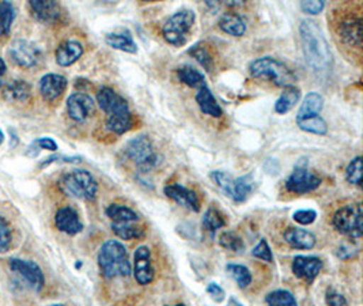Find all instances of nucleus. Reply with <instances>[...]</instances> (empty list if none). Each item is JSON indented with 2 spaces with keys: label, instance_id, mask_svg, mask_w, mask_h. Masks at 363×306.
Returning a JSON list of instances; mask_svg holds the SVG:
<instances>
[{
  "label": "nucleus",
  "instance_id": "obj_1",
  "mask_svg": "<svg viewBox=\"0 0 363 306\" xmlns=\"http://www.w3.org/2000/svg\"><path fill=\"white\" fill-rule=\"evenodd\" d=\"M299 37L303 56L308 65L315 72H325L332 67L330 44L313 19H302L299 23Z\"/></svg>",
  "mask_w": 363,
  "mask_h": 306
},
{
  "label": "nucleus",
  "instance_id": "obj_2",
  "mask_svg": "<svg viewBox=\"0 0 363 306\" xmlns=\"http://www.w3.org/2000/svg\"><path fill=\"white\" fill-rule=\"evenodd\" d=\"M99 106L106 114V129L123 135L133 129V114L125 98L117 94L112 87H101L97 93Z\"/></svg>",
  "mask_w": 363,
  "mask_h": 306
},
{
  "label": "nucleus",
  "instance_id": "obj_3",
  "mask_svg": "<svg viewBox=\"0 0 363 306\" xmlns=\"http://www.w3.org/2000/svg\"><path fill=\"white\" fill-rule=\"evenodd\" d=\"M99 270L105 278L128 276L133 271L127 249L120 241L108 240L99 252Z\"/></svg>",
  "mask_w": 363,
  "mask_h": 306
},
{
  "label": "nucleus",
  "instance_id": "obj_4",
  "mask_svg": "<svg viewBox=\"0 0 363 306\" xmlns=\"http://www.w3.org/2000/svg\"><path fill=\"white\" fill-rule=\"evenodd\" d=\"M249 72L253 78L267 80L281 87L294 86L297 82V75L289 65L271 56L255 59L249 65Z\"/></svg>",
  "mask_w": 363,
  "mask_h": 306
},
{
  "label": "nucleus",
  "instance_id": "obj_5",
  "mask_svg": "<svg viewBox=\"0 0 363 306\" xmlns=\"http://www.w3.org/2000/svg\"><path fill=\"white\" fill-rule=\"evenodd\" d=\"M195 21L196 16L192 10H180L167 18L162 26V35L166 43L177 48L184 47L191 37Z\"/></svg>",
  "mask_w": 363,
  "mask_h": 306
},
{
  "label": "nucleus",
  "instance_id": "obj_6",
  "mask_svg": "<svg viewBox=\"0 0 363 306\" xmlns=\"http://www.w3.org/2000/svg\"><path fill=\"white\" fill-rule=\"evenodd\" d=\"M59 187L63 194L77 199L93 200L99 191V184L91 173L82 169L66 173L59 181Z\"/></svg>",
  "mask_w": 363,
  "mask_h": 306
},
{
  "label": "nucleus",
  "instance_id": "obj_7",
  "mask_svg": "<svg viewBox=\"0 0 363 306\" xmlns=\"http://www.w3.org/2000/svg\"><path fill=\"white\" fill-rule=\"evenodd\" d=\"M124 155L143 173L152 170L160 163V155L154 151L151 141L146 135L131 139L124 147Z\"/></svg>",
  "mask_w": 363,
  "mask_h": 306
},
{
  "label": "nucleus",
  "instance_id": "obj_8",
  "mask_svg": "<svg viewBox=\"0 0 363 306\" xmlns=\"http://www.w3.org/2000/svg\"><path fill=\"white\" fill-rule=\"evenodd\" d=\"M210 177L219 187V190L223 194L228 195L234 202H244L255 187L252 175L240 178H231L230 175L225 172L214 170L210 173Z\"/></svg>",
  "mask_w": 363,
  "mask_h": 306
},
{
  "label": "nucleus",
  "instance_id": "obj_9",
  "mask_svg": "<svg viewBox=\"0 0 363 306\" xmlns=\"http://www.w3.org/2000/svg\"><path fill=\"white\" fill-rule=\"evenodd\" d=\"M333 226L350 239H359L363 234V215L361 203L348 204L333 215Z\"/></svg>",
  "mask_w": 363,
  "mask_h": 306
},
{
  "label": "nucleus",
  "instance_id": "obj_10",
  "mask_svg": "<svg viewBox=\"0 0 363 306\" xmlns=\"http://www.w3.org/2000/svg\"><path fill=\"white\" fill-rule=\"evenodd\" d=\"M321 184V178L306 168H296L294 172L287 177L284 185L291 194H309L317 190Z\"/></svg>",
  "mask_w": 363,
  "mask_h": 306
},
{
  "label": "nucleus",
  "instance_id": "obj_11",
  "mask_svg": "<svg viewBox=\"0 0 363 306\" xmlns=\"http://www.w3.org/2000/svg\"><path fill=\"white\" fill-rule=\"evenodd\" d=\"M10 270L25 279V282L35 291H40L45 285V278L41 268L29 260L22 258H11L10 260Z\"/></svg>",
  "mask_w": 363,
  "mask_h": 306
},
{
  "label": "nucleus",
  "instance_id": "obj_12",
  "mask_svg": "<svg viewBox=\"0 0 363 306\" xmlns=\"http://www.w3.org/2000/svg\"><path fill=\"white\" fill-rule=\"evenodd\" d=\"M9 53H10V58L13 59V62L23 68L34 67L40 62V58H41L40 49L28 40L14 41L9 49Z\"/></svg>",
  "mask_w": 363,
  "mask_h": 306
},
{
  "label": "nucleus",
  "instance_id": "obj_13",
  "mask_svg": "<svg viewBox=\"0 0 363 306\" xmlns=\"http://www.w3.org/2000/svg\"><path fill=\"white\" fill-rule=\"evenodd\" d=\"M96 111L94 99L89 94L78 92L71 94L67 99V112L68 116L78 123L86 121L89 117H91Z\"/></svg>",
  "mask_w": 363,
  "mask_h": 306
},
{
  "label": "nucleus",
  "instance_id": "obj_14",
  "mask_svg": "<svg viewBox=\"0 0 363 306\" xmlns=\"http://www.w3.org/2000/svg\"><path fill=\"white\" fill-rule=\"evenodd\" d=\"M133 276L139 285H149L152 282L155 271L151 263V253L146 245L139 246L133 253Z\"/></svg>",
  "mask_w": 363,
  "mask_h": 306
},
{
  "label": "nucleus",
  "instance_id": "obj_15",
  "mask_svg": "<svg viewBox=\"0 0 363 306\" xmlns=\"http://www.w3.org/2000/svg\"><path fill=\"white\" fill-rule=\"evenodd\" d=\"M164 194L174 200L176 203L182 204L186 209H192L195 212L200 211V200H199L198 195L192 190L185 188L182 184H170L166 185L164 190Z\"/></svg>",
  "mask_w": 363,
  "mask_h": 306
},
{
  "label": "nucleus",
  "instance_id": "obj_16",
  "mask_svg": "<svg viewBox=\"0 0 363 306\" xmlns=\"http://www.w3.org/2000/svg\"><path fill=\"white\" fill-rule=\"evenodd\" d=\"M293 273L306 282H313L323 268V261L315 256H297L293 260Z\"/></svg>",
  "mask_w": 363,
  "mask_h": 306
},
{
  "label": "nucleus",
  "instance_id": "obj_17",
  "mask_svg": "<svg viewBox=\"0 0 363 306\" xmlns=\"http://www.w3.org/2000/svg\"><path fill=\"white\" fill-rule=\"evenodd\" d=\"M56 227L68 236H75L83 230V224L79 214L72 207H62L55 217Z\"/></svg>",
  "mask_w": 363,
  "mask_h": 306
},
{
  "label": "nucleus",
  "instance_id": "obj_18",
  "mask_svg": "<svg viewBox=\"0 0 363 306\" xmlns=\"http://www.w3.org/2000/svg\"><path fill=\"white\" fill-rule=\"evenodd\" d=\"M67 87V80L60 74H47L40 81L41 96L47 101L60 97Z\"/></svg>",
  "mask_w": 363,
  "mask_h": 306
},
{
  "label": "nucleus",
  "instance_id": "obj_19",
  "mask_svg": "<svg viewBox=\"0 0 363 306\" xmlns=\"http://www.w3.org/2000/svg\"><path fill=\"white\" fill-rule=\"evenodd\" d=\"M283 239L294 249H312L315 245V237L309 230L301 227H289L283 233Z\"/></svg>",
  "mask_w": 363,
  "mask_h": 306
},
{
  "label": "nucleus",
  "instance_id": "obj_20",
  "mask_svg": "<svg viewBox=\"0 0 363 306\" xmlns=\"http://www.w3.org/2000/svg\"><path fill=\"white\" fill-rule=\"evenodd\" d=\"M340 37L351 45L361 47L362 44V18L350 16L339 23Z\"/></svg>",
  "mask_w": 363,
  "mask_h": 306
},
{
  "label": "nucleus",
  "instance_id": "obj_21",
  "mask_svg": "<svg viewBox=\"0 0 363 306\" xmlns=\"http://www.w3.org/2000/svg\"><path fill=\"white\" fill-rule=\"evenodd\" d=\"M30 9L34 16L45 23H55L60 18V6L52 0H32Z\"/></svg>",
  "mask_w": 363,
  "mask_h": 306
},
{
  "label": "nucleus",
  "instance_id": "obj_22",
  "mask_svg": "<svg viewBox=\"0 0 363 306\" xmlns=\"http://www.w3.org/2000/svg\"><path fill=\"white\" fill-rule=\"evenodd\" d=\"M82 55L83 47L81 45V43L68 40V41L62 43L56 50V62L62 67H68V65L77 63Z\"/></svg>",
  "mask_w": 363,
  "mask_h": 306
},
{
  "label": "nucleus",
  "instance_id": "obj_23",
  "mask_svg": "<svg viewBox=\"0 0 363 306\" xmlns=\"http://www.w3.org/2000/svg\"><path fill=\"white\" fill-rule=\"evenodd\" d=\"M219 28L229 35L241 37L247 33V22L237 13H225L219 18Z\"/></svg>",
  "mask_w": 363,
  "mask_h": 306
},
{
  "label": "nucleus",
  "instance_id": "obj_24",
  "mask_svg": "<svg viewBox=\"0 0 363 306\" xmlns=\"http://www.w3.org/2000/svg\"><path fill=\"white\" fill-rule=\"evenodd\" d=\"M196 102H198L200 111L211 117H220L223 113L220 105L218 104L216 98L211 93V90L208 89L207 84L199 89L198 93H196Z\"/></svg>",
  "mask_w": 363,
  "mask_h": 306
},
{
  "label": "nucleus",
  "instance_id": "obj_25",
  "mask_svg": "<svg viewBox=\"0 0 363 306\" xmlns=\"http://www.w3.org/2000/svg\"><path fill=\"white\" fill-rule=\"evenodd\" d=\"M324 108V98L318 93H309L306 94L297 113L298 120L302 119H308V117H314V116H320V112Z\"/></svg>",
  "mask_w": 363,
  "mask_h": 306
},
{
  "label": "nucleus",
  "instance_id": "obj_26",
  "mask_svg": "<svg viewBox=\"0 0 363 306\" xmlns=\"http://www.w3.org/2000/svg\"><path fill=\"white\" fill-rule=\"evenodd\" d=\"M105 43L112 48L127 52V53H136L138 45L133 38V34L130 32H113L106 34Z\"/></svg>",
  "mask_w": 363,
  "mask_h": 306
},
{
  "label": "nucleus",
  "instance_id": "obj_27",
  "mask_svg": "<svg viewBox=\"0 0 363 306\" xmlns=\"http://www.w3.org/2000/svg\"><path fill=\"white\" fill-rule=\"evenodd\" d=\"M299 99H301V90L298 87L296 86L284 87V90L281 92V96L274 105V109L278 114H286L297 105Z\"/></svg>",
  "mask_w": 363,
  "mask_h": 306
},
{
  "label": "nucleus",
  "instance_id": "obj_28",
  "mask_svg": "<svg viewBox=\"0 0 363 306\" xmlns=\"http://www.w3.org/2000/svg\"><path fill=\"white\" fill-rule=\"evenodd\" d=\"M177 78L179 81L182 82L184 84L192 87V89H200L203 86H206V78L204 75L196 70L195 67L191 65H182L177 68Z\"/></svg>",
  "mask_w": 363,
  "mask_h": 306
},
{
  "label": "nucleus",
  "instance_id": "obj_29",
  "mask_svg": "<svg viewBox=\"0 0 363 306\" xmlns=\"http://www.w3.org/2000/svg\"><path fill=\"white\" fill-rule=\"evenodd\" d=\"M3 96H4L6 99L14 101V102L26 101L29 96H30V86L23 81L9 82L4 86Z\"/></svg>",
  "mask_w": 363,
  "mask_h": 306
},
{
  "label": "nucleus",
  "instance_id": "obj_30",
  "mask_svg": "<svg viewBox=\"0 0 363 306\" xmlns=\"http://www.w3.org/2000/svg\"><path fill=\"white\" fill-rule=\"evenodd\" d=\"M106 215L112 219V224H133L139 219L133 209L120 204H111L106 209Z\"/></svg>",
  "mask_w": 363,
  "mask_h": 306
},
{
  "label": "nucleus",
  "instance_id": "obj_31",
  "mask_svg": "<svg viewBox=\"0 0 363 306\" xmlns=\"http://www.w3.org/2000/svg\"><path fill=\"white\" fill-rule=\"evenodd\" d=\"M297 124L302 131L313 133V135H327V132H328V126L321 116H314V117L298 120Z\"/></svg>",
  "mask_w": 363,
  "mask_h": 306
},
{
  "label": "nucleus",
  "instance_id": "obj_32",
  "mask_svg": "<svg viewBox=\"0 0 363 306\" xmlns=\"http://www.w3.org/2000/svg\"><path fill=\"white\" fill-rule=\"evenodd\" d=\"M16 19V9L10 1H0V35H6L11 31Z\"/></svg>",
  "mask_w": 363,
  "mask_h": 306
},
{
  "label": "nucleus",
  "instance_id": "obj_33",
  "mask_svg": "<svg viewBox=\"0 0 363 306\" xmlns=\"http://www.w3.org/2000/svg\"><path fill=\"white\" fill-rule=\"evenodd\" d=\"M225 225H226V221L220 214V211H218L215 207L207 209V212L203 217V226L211 236H214L215 231L222 229Z\"/></svg>",
  "mask_w": 363,
  "mask_h": 306
},
{
  "label": "nucleus",
  "instance_id": "obj_34",
  "mask_svg": "<svg viewBox=\"0 0 363 306\" xmlns=\"http://www.w3.org/2000/svg\"><path fill=\"white\" fill-rule=\"evenodd\" d=\"M267 306H298L296 297L287 290H275L265 297Z\"/></svg>",
  "mask_w": 363,
  "mask_h": 306
},
{
  "label": "nucleus",
  "instance_id": "obj_35",
  "mask_svg": "<svg viewBox=\"0 0 363 306\" xmlns=\"http://www.w3.org/2000/svg\"><path fill=\"white\" fill-rule=\"evenodd\" d=\"M226 270H228V273L230 274L231 278L237 282V285L241 289L248 288L249 285L252 283V274H250V271H249L245 266L230 263V264H228Z\"/></svg>",
  "mask_w": 363,
  "mask_h": 306
},
{
  "label": "nucleus",
  "instance_id": "obj_36",
  "mask_svg": "<svg viewBox=\"0 0 363 306\" xmlns=\"http://www.w3.org/2000/svg\"><path fill=\"white\" fill-rule=\"evenodd\" d=\"M188 53H189L204 70H207V71H210V72L214 70L213 58H211L208 49L206 48L203 44L194 45L192 48L188 50Z\"/></svg>",
  "mask_w": 363,
  "mask_h": 306
},
{
  "label": "nucleus",
  "instance_id": "obj_37",
  "mask_svg": "<svg viewBox=\"0 0 363 306\" xmlns=\"http://www.w3.org/2000/svg\"><path fill=\"white\" fill-rule=\"evenodd\" d=\"M112 230L121 240H133L143 236V230L131 224H112Z\"/></svg>",
  "mask_w": 363,
  "mask_h": 306
},
{
  "label": "nucleus",
  "instance_id": "obj_38",
  "mask_svg": "<svg viewBox=\"0 0 363 306\" xmlns=\"http://www.w3.org/2000/svg\"><path fill=\"white\" fill-rule=\"evenodd\" d=\"M347 181L352 185L362 187V158L357 155L347 166Z\"/></svg>",
  "mask_w": 363,
  "mask_h": 306
},
{
  "label": "nucleus",
  "instance_id": "obj_39",
  "mask_svg": "<svg viewBox=\"0 0 363 306\" xmlns=\"http://www.w3.org/2000/svg\"><path fill=\"white\" fill-rule=\"evenodd\" d=\"M219 244H220L223 248H226V249H229V251H233V252H241V251L245 249V245H244V241L241 240V237H238V236H237L235 233H233V231H225V233H222L220 237H219Z\"/></svg>",
  "mask_w": 363,
  "mask_h": 306
},
{
  "label": "nucleus",
  "instance_id": "obj_40",
  "mask_svg": "<svg viewBox=\"0 0 363 306\" xmlns=\"http://www.w3.org/2000/svg\"><path fill=\"white\" fill-rule=\"evenodd\" d=\"M11 241H13L11 229L6 222V219L0 217V253H4L10 249Z\"/></svg>",
  "mask_w": 363,
  "mask_h": 306
},
{
  "label": "nucleus",
  "instance_id": "obj_41",
  "mask_svg": "<svg viewBox=\"0 0 363 306\" xmlns=\"http://www.w3.org/2000/svg\"><path fill=\"white\" fill-rule=\"evenodd\" d=\"M252 255H253L255 258H260V260H263V261H267V263H272V261H274L272 251H271L268 242L265 241V240H260V241H259V244L253 248Z\"/></svg>",
  "mask_w": 363,
  "mask_h": 306
},
{
  "label": "nucleus",
  "instance_id": "obj_42",
  "mask_svg": "<svg viewBox=\"0 0 363 306\" xmlns=\"http://www.w3.org/2000/svg\"><path fill=\"white\" fill-rule=\"evenodd\" d=\"M317 218L314 209H298L293 215V219L299 225H312Z\"/></svg>",
  "mask_w": 363,
  "mask_h": 306
},
{
  "label": "nucleus",
  "instance_id": "obj_43",
  "mask_svg": "<svg viewBox=\"0 0 363 306\" xmlns=\"http://www.w3.org/2000/svg\"><path fill=\"white\" fill-rule=\"evenodd\" d=\"M301 10L305 13V14H309V16H317L320 14L324 7H325V1H318V0H312V1H301L299 4Z\"/></svg>",
  "mask_w": 363,
  "mask_h": 306
},
{
  "label": "nucleus",
  "instance_id": "obj_44",
  "mask_svg": "<svg viewBox=\"0 0 363 306\" xmlns=\"http://www.w3.org/2000/svg\"><path fill=\"white\" fill-rule=\"evenodd\" d=\"M325 302L328 306H348L345 295L335 290V289H328L325 294Z\"/></svg>",
  "mask_w": 363,
  "mask_h": 306
},
{
  "label": "nucleus",
  "instance_id": "obj_45",
  "mask_svg": "<svg viewBox=\"0 0 363 306\" xmlns=\"http://www.w3.org/2000/svg\"><path fill=\"white\" fill-rule=\"evenodd\" d=\"M358 252H359V248H357L351 244H343L337 249V256L340 258H350L358 255Z\"/></svg>",
  "mask_w": 363,
  "mask_h": 306
},
{
  "label": "nucleus",
  "instance_id": "obj_46",
  "mask_svg": "<svg viewBox=\"0 0 363 306\" xmlns=\"http://www.w3.org/2000/svg\"><path fill=\"white\" fill-rule=\"evenodd\" d=\"M207 293L210 294V297L214 300L215 302H222L225 300V290L215 282L207 286Z\"/></svg>",
  "mask_w": 363,
  "mask_h": 306
},
{
  "label": "nucleus",
  "instance_id": "obj_47",
  "mask_svg": "<svg viewBox=\"0 0 363 306\" xmlns=\"http://www.w3.org/2000/svg\"><path fill=\"white\" fill-rule=\"evenodd\" d=\"M35 145L38 146L40 148H44V150H50V151H56L57 150V145L53 139L50 138H41V139H37L34 142Z\"/></svg>",
  "mask_w": 363,
  "mask_h": 306
},
{
  "label": "nucleus",
  "instance_id": "obj_48",
  "mask_svg": "<svg viewBox=\"0 0 363 306\" xmlns=\"http://www.w3.org/2000/svg\"><path fill=\"white\" fill-rule=\"evenodd\" d=\"M4 74H6V65H4V62L0 59V87H1V82H3Z\"/></svg>",
  "mask_w": 363,
  "mask_h": 306
},
{
  "label": "nucleus",
  "instance_id": "obj_49",
  "mask_svg": "<svg viewBox=\"0 0 363 306\" xmlns=\"http://www.w3.org/2000/svg\"><path fill=\"white\" fill-rule=\"evenodd\" d=\"M229 306H242L238 301H235V300H230V302H229Z\"/></svg>",
  "mask_w": 363,
  "mask_h": 306
},
{
  "label": "nucleus",
  "instance_id": "obj_50",
  "mask_svg": "<svg viewBox=\"0 0 363 306\" xmlns=\"http://www.w3.org/2000/svg\"><path fill=\"white\" fill-rule=\"evenodd\" d=\"M4 142V135H3V132H1V129H0V145Z\"/></svg>",
  "mask_w": 363,
  "mask_h": 306
},
{
  "label": "nucleus",
  "instance_id": "obj_51",
  "mask_svg": "<svg viewBox=\"0 0 363 306\" xmlns=\"http://www.w3.org/2000/svg\"><path fill=\"white\" fill-rule=\"evenodd\" d=\"M52 306H65V305H62V304H56V305H52Z\"/></svg>",
  "mask_w": 363,
  "mask_h": 306
},
{
  "label": "nucleus",
  "instance_id": "obj_52",
  "mask_svg": "<svg viewBox=\"0 0 363 306\" xmlns=\"http://www.w3.org/2000/svg\"><path fill=\"white\" fill-rule=\"evenodd\" d=\"M173 306H185V305H182V304H179V305H173Z\"/></svg>",
  "mask_w": 363,
  "mask_h": 306
}]
</instances>
